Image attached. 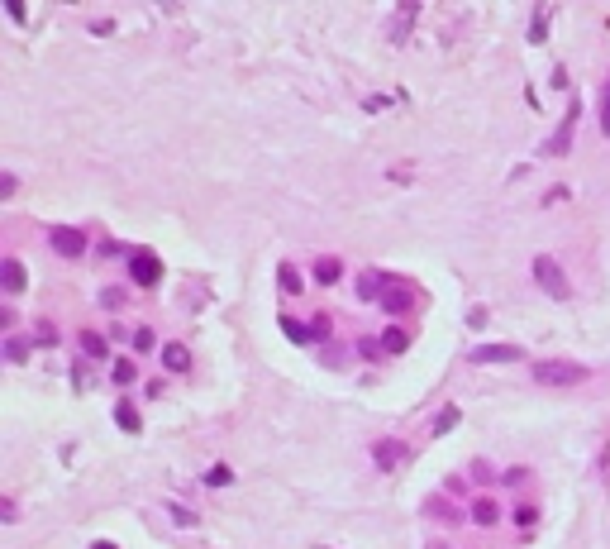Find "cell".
Masks as SVG:
<instances>
[{
	"label": "cell",
	"mask_w": 610,
	"mask_h": 549,
	"mask_svg": "<svg viewBox=\"0 0 610 549\" xmlns=\"http://www.w3.org/2000/svg\"><path fill=\"white\" fill-rule=\"evenodd\" d=\"M400 459H405V444H400V439H382V444H377V468H396Z\"/></svg>",
	"instance_id": "cell-9"
},
{
	"label": "cell",
	"mask_w": 610,
	"mask_h": 549,
	"mask_svg": "<svg viewBox=\"0 0 610 549\" xmlns=\"http://www.w3.org/2000/svg\"><path fill=\"white\" fill-rule=\"evenodd\" d=\"M282 329L291 334L296 344H310V339H315V329H310V325H300V320H291V315H282Z\"/></svg>",
	"instance_id": "cell-14"
},
{
	"label": "cell",
	"mask_w": 610,
	"mask_h": 549,
	"mask_svg": "<svg viewBox=\"0 0 610 549\" xmlns=\"http://www.w3.org/2000/svg\"><path fill=\"white\" fill-rule=\"evenodd\" d=\"M601 129L610 134V86H606V96H601Z\"/></svg>",
	"instance_id": "cell-27"
},
{
	"label": "cell",
	"mask_w": 610,
	"mask_h": 549,
	"mask_svg": "<svg viewBox=\"0 0 610 549\" xmlns=\"http://www.w3.org/2000/svg\"><path fill=\"white\" fill-rule=\"evenodd\" d=\"M472 358H477V363H515L520 349H515V344H481V349H472Z\"/></svg>",
	"instance_id": "cell-7"
},
{
	"label": "cell",
	"mask_w": 610,
	"mask_h": 549,
	"mask_svg": "<svg viewBox=\"0 0 610 549\" xmlns=\"http://www.w3.org/2000/svg\"><path fill=\"white\" fill-rule=\"evenodd\" d=\"M115 420H119V430H138V411H133V406H119V411H115Z\"/></svg>",
	"instance_id": "cell-18"
},
{
	"label": "cell",
	"mask_w": 610,
	"mask_h": 549,
	"mask_svg": "<svg viewBox=\"0 0 610 549\" xmlns=\"http://www.w3.org/2000/svg\"><path fill=\"white\" fill-rule=\"evenodd\" d=\"M382 292H386V277H377V273H363V277H358V297H363V301L382 297Z\"/></svg>",
	"instance_id": "cell-12"
},
{
	"label": "cell",
	"mask_w": 610,
	"mask_h": 549,
	"mask_svg": "<svg viewBox=\"0 0 610 549\" xmlns=\"http://www.w3.org/2000/svg\"><path fill=\"white\" fill-rule=\"evenodd\" d=\"M115 383H133V363L129 358H115Z\"/></svg>",
	"instance_id": "cell-23"
},
{
	"label": "cell",
	"mask_w": 610,
	"mask_h": 549,
	"mask_svg": "<svg viewBox=\"0 0 610 549\" xmlns=\"http://www.w3.org/2000/svg\"><path fill=\"white\" fill-rule=\"evenodd\" d=\"M162 368H167V373H186V368H191V354H186L182 344H167V349H162Z\"/></svg>",
	"instance_id": "cell-11"
},
{
	"label": "cell",
	"mask_w": 610,
	"mask_h": 549,
	"mask_svg": "<svg viewBox=\"0 0 610 549\" xmlns=\"http://www.w3.org/2000/svg\"><path fill=\"white\" fill-rule=\"evenodd\" d=\"M0 287H5L10 297H20V292H24V268H20L15 258H5V263H0Z\"/></svg>",
	"instance_id": "cell-8"
},
{
	"label": "cell",
	"mask_w": 610,
	"mask_h": 549,
	"mask_svg": "<svg viewBox=\"0 0 610 549\" xmlns=\"http://www.w3.org/2000/svg\"><path fill=\"white\" fill-rule=\"evenodd\" d=\"M48 244H53V253H62V258H81V253H86V234L62 224V229H53V234H48Z\"/></svg>",
	"instance_id": "cell-3"
},
{
	"label": "cell",
	"mask_w": 610,
	"mask_h": 549,
	"mask_svg": "<svg viewBox=\"0 0 610 549\" xmlns=\"http://www.w3.org/2000/svg\"><path fill=\"white\" fill-rule=\"evenodd\" d=\"M453 420H463V415H458V406H444V411H439V420H434V435H449Z\"/></svg>",
	"instance_id": "cell-17"
},
{
	"label": "cell",
	"mask_w": 610,
	"mask_h": 549,
	"mask_svg": "<svg viewBox=\"0 0 610 549\" xmlns=\"http://www.w3.org/2000/svg\"><path fill=\"white\" fill-rule=\"evenodd\" d=\"M34 339H38V344H53V339H57V329H53V325H48V320H43V325L34 329Z\"/></svg>",
	"instance_id": "cell-26"
},
{
	"label": "cell",
	"mask_w": 610,
	"mask_h": 549,
	"mask_svg": "<svg viewBox=\"0 0 610 549\" xmlns=\"http://www.w3.org/2000/svg\"><path fill=\"white\" fill-rule=\"evenodd\" d=\"M472 521L477 525H496L501 521V506H496L491 497H477V501H472Z\"/></svg>",
	"instance_id": "cell-10"
},
{
	"label": "cell",
	"mask_w": 610,
	"mask_h": 549,
	"mask_svg": "<svg viewBox=\"0 0 610 549\" xmlns=\"http://www.w3.org/2000/svg\"><path fill=\"white\" fill-rule=\"evenodd\" d=\"M544 34H549V15H539V20L530 24V38H534V43H544Z\"/></svg>",
	"instance_id": "cell-25"
},
{
	"label": "cell",
	"mask_w": 610,
	"mask_h": 549,
	"mask_svg": "<svg viewBox=\"0 0 610 549\" xmlns=\"http://www.w3.org/2000/svg\"><path fill=\"white\" fill-rule=\"evenodd\" d=\"M530 268H534V282H539L553 301H567V277H562V268H558L553 258H534Z\"/></svg>",
	"instance_id": "cell-2"
},
{
	"label": "cell",
	"mask_w": 610,
	"mask_h": 549,
	"mask_svg": "<svg viewBox=\"0 0 610 549\" xmlns=\"http://www.w3.org/2000/svg\"><path fill=\"white\" fill-rule=\"evenodd\" d=\"M410 306H415V297H410V292H405L400 282H391V277H386V292H382V311H391V315H405Z\"/></svg>",
	"instance_id": "cell-6"
},
{
	"label": "cell",
	"mask_w": 610,
	"mask_h": 549,
	"mask_svg": "<svg viewBox=\"0 0 610 549\" xmlns=\"http://www.w3.org/2000/svg\"><path fill=\"white\" fill-rule=\"evenodd\" d=\"M81 349H86L91 358H106V339H101L96 329H86V334H81Z\"/></svg>",
	"instance_id": "cell-15"
},
{
	"label": "cell",
	"mask_w": 610,
	"mask_h": 549,
	"mask_svg": "<svg viewBox=\"0 0 610 549\" xmlns=\"http://www.w3.org/2000/svg\"><path fill=\"white\" fill-rule=\"evenodd\" d=\"M153 344H158V339H153V329H133V349H138V354H148Z\"/></svg>",
	"instance_id": "cell-21"
},
{
	"label": "cell",
	"mask_w": 610,
	"mask_h": 549,
	"mask_svg": "<svg viewBox=\"0 0 610 549\" xmlns=\"http://www.w3.org/2000/svg\"><path fill=\"white\" fill-rule=\"evenodd\" d=\"M339 273H344V263H339V258H319V263H315V277L324 282V287H329V282H339Z\"/></svg>",
	"instance_id": "cell-13"
},
{
	"label": "cell",
	"mask_w": 610,
	"mask_h": 549,
	"mask_svg": "<svg viewBox=\"0 0 610 549\" xmlns=\"http://www.w3.org/2000/svg\"><path fill=\"white\" fill-rule=\"evenodd\" d=\"M91 549H115V545H106V540H96V545H91Z\"/></svg>",
	"instance_id": "cell-28"
},
{
	"label": "cell",
	"mask_w": 610,
	"mask_h": 549,
	"mask_svg": "<svg viewBox=\"0 0 610 549\" xmlns=\"http://www.w3.org/2000/svg\"><path fill=\"white\" fill-rule=\"evenodd\" d=\"M586 378H591L586 363H567V358H544V363H534V383H549V387L586 383Z\"/></svg>",
	"instance_id": "cell-1"
},
{
	"label": "cell",
	"mask_w": 610,
	"mask_h": 549,
	"mask_svg": "<svg viewBox=\"0 0 610 549\" xmlns=\"http://www.w3.org/2000/svg\"><path fill=\"white\" fill-rule=\"evenodd\" d=\"M282 292H300V277H296L291 263H282Z\"/></svg>",
	"instance_id": "cell-22"
},
{
	"label": "cell",
	"mask_w": 610,
	"mask_h": 549,
	"mask_svg": "<svg viewBox=\"0 0 610 549\" xmlns=\"http://www.w3.org/2000/svg\"><path fill=\"white\" fill-rule=\"evenodd\" d=\"M24 339H5V358H10V363H24Z\"/></svg>",
	"instance_id": "cell-19"
},
{
	"label": "cell",
	"mask_w": 610,
	"mask_h": 549,
	"mask_svg": "<svg viewBox=\"0 0 610 549\" xmlns=\"http://www.w3.org/2000/svg\"><path fill=\"white\" fill-rule=\"evenodd\" d=\"M129 277L138 282V287H153V282L162 277V263L153 258V253H133L129 258Z\"/></svg>",
	"instance_id": "cell-5"
},
{
	"label": "cell",
	"mask_w": 610,
	"mask_h": 549,
	"mask_svg": "<svg viewBox=\"0 0 610 549\" xmlns=\"http://www.w3.org/2000/svg\"><path fill=\"white\" fill-rule=\"evenodd\" d=\"M101 306H106V311H119V306H124V292H115V287L101 292Z\"/></svg>",
	"instance_id": "cell-24"
},
{
	"label": "cell",
	"mask_w": 610,
	"mask_h": 549,
	"mask_svg": "<svg viewBox=\"0 0 610 549\" xmlns=\"http://www.w3.org/2000/svg\"><path fill=\"white\" fill-rule=\"evenodd\" d=\"M572 129H577V106L562 115V124H558L553 138L544 143V153H549V158H562V153H567V143H572Z\"/></svg>",
	"instance_id": "cell-4"
},
{
	"label": "cell",
	"mask_w": 610,
	"mask_h": 549,
	"mask_svg": "<svg viewBox=\"0 0 610 549\" xmlns=\"http://www.w3.org/2000/svg\"><path fill=\"white\" fill-rule=\"evenodd\" d=\"M405 344H410V339H405V329H386V334H382V349H386V354H400Z\"/></svg>",
	"instance_id": "cell-16"
},
{
	"label": "cell",
	"mask_w": 610,
	"mask_h": 549,
	"mask_svg": "<svg viewBox=\"0 0 610 549\" xmlns=\"http://www.w3.org/2000/svg\"><path fill=\"white\" fill-rule=\"evenodd\" d=\"M229 478H234V473H229V468H224V464H215L210 473H205V483H210V487H224Z\"/></svg>",
	"instance_id": "cell-20"
}]
</instances>
